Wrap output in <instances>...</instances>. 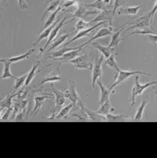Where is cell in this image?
Here are the masks:
<instances>
[{
	"label": "cell",
	"mask_w": 157,
	"mask_h": 158,
	"mask_svg": "<svg viewBox=\"0 0 157 158\" xmlns=\"http://www.w3.org/2000/svg\"><path fill=\"white\" fill-rule=\"evenodd\" d=\"M133 75H146V76H151L149 73H146L143 71H125V70L119 69L118 71V73L114 75V81L110 85L109 89H110L112 92H114V88L115 86L121 85L124 81L128 80L131 76H133Z\"/></svg>",
	"instance_id": "1"
},
{
	"label": "cell",
	"mask_w": 157,
	"mask_h": 158,
	"mask_svg": "<svg viewBox=\"0 0 157 158\" xmlns=\"http://www.w3.org/2000/svg\"><path fill=\"white\" fill-rule=\"evenodd\" d=\"M51 89H52L53 95L56 96V100H54V102H56V106H54L53 110L52 111L51 116H49V118L45 116V118H49V119L54 118V116H56L57 112H59L60 110L62 109V106L65 104V100H66V96H65L64 91H60V90H58V89H56V87H54L53 84L51 85Z\"/></svg>",
	"instance_id": "2"
},
{
	"label": "cell",
	"mask_w": 157,
	"mask_h": 158,
	"mask_svg": "<svg viewBox=\"0 0 157 158\" xmlns=\"http://www.w3.org/2000/svg\"><path fill=\"white\" fill-rule=\"evenodd\" d=\"M157 84V81H151V82H147V84H144V85H141L140 81H139V77L136 76L135 77V82H134V86L132 88V94H131V106H130V109L133 108V106L135 105V98L136 96L138 95H141L143 92H144L146 89L149 86H151L153 85H156Z\"/></svg>",
	"instance_id": "3"
},
{
	"label": "cell",
	"mask_w": 157,
	"mask_h": 158,
	"mask_svg": "<svg viewBox=\"0 0 157 158\" xmlns=\"http://www.w3.org/2000/svg\"><path fill=\"white\" fill-rule=\"evenodd\" d=\"M149 23H151V18H149L148 15L139 17V18H137L134 20H129L128 23H126V24L130 23L132 25L130 27H128V28H126L124 30V32H128V31H130L132 29H135V28H140V29L147 28V27H148L149 25H151V24H149Z\"/></svg>",
	"instance_id": "4"
},
{
	"label": "cell",
	"mask_w": 157,
	"mask_h": 158,
	"mask_svg": "<svg viewBox=\"0 0 157 158\" xmlns=\"http://www.w3.org/2000/svg\"><path fill=\"white\" fill-rule=\"evenodd\" d=\"M103 62H104V56H96L94 60V64L92 68V87L95 86L96 85V81L101 78L102 76V70H103Z\"/></svg>",
	"instance_id": "5"
},
{
	"label": "cell",
	"mask_w": 157,
	"mask_h": 158,
	"mask_svg": "<svg viewBox=\"0 0 157 158\" xmlns=\"http://www.w3.org/2000/svg\"><path fill=\"white\" fill-rule=\"evenodd\" d=\"M65 96L67 98H69V100L75 105L74 109L78 110L80 108V104H81V99L79 97V95L77 93L76 90V84H75L74 81H69V89L68 90L64 91Z\"/></svg>",
	"instance_id": "6"
},
{
	"label": "cell",
	"mask_w": 157,
	"mask_h": 158,
	"mask_svg": "<svg viewBox=\"0 0 157 158\" xmlns=\"http://www.w3.org/2000/svg\"><path fill=\"white\" fill-rule=\"evenodd\" d=\"M80 109L81 113L84 114L85 118H87V119L92 120V121H107L106 115L103 114H99L97 112H92L91 110L87 109L85 106H84L83 104H80Z\"/></svg>",
	"instance_id": "7"
},
{
	"label": "cell",
	"mask_w": 157,
	"mask_h": 158,
	"mask_svg": "<svg viewBox=\"0 0 157 158\" xmlns=\"http://www.w3.org/2000/svg\"><path fill=\"white\" fill-rule=\"evenodd\" d=\"M113 31H114L113 26L108 27V28H107V27H102V28H101L100 30H98V31H97V33L95 34V35H94L93 37H91L89 40L87 41V42L84 43L83 45H81V46H79V47L81 49V48H83V47H85V46H86V45H88V44H90V43L94 42V41L96 40V39L103 38V37H107V36H109V35H112Z\"/></svg>",
	"instance_id": "8"
},
{
	"label": "cell",
	"mask_w": 157,
	"mask_h": 158,
	"mask_svg": "<svg viewBox=\"0 0 157 158\" xmlns=\"http://www.w3.org/2000/svg\"><path fill=\"white\" fill-rule=\"evenodd\" d=\"M66 19H67V17H64V18H62V19L60 20V22L56 25V27L52 29V33H51V35H50V37L48 38V41H47V44L45 45V47L43 48V49H41L40 50V54H42L45 51H46V49L48 48V46L50 45V43H52V41L54 40V38L56 37V35L59 33V30H60V28L61 27L63 26V24H64V23H66L65 20H66Z\"/></svg>",
	"instance_id": "9"
},
{
	"label": "cell",
	"mask_w": 157,
	"mask_h": 158,
	"mask_svg": "<svg viewBox=\"0 0 157 158\" xmlns=\"http://www.w3.org/2000/svg\"><path fill=\"white\" fill-rule=\"evenodd\" d=\"M94 14H96V11H88L87 9H85V5H81L80 4L79 7L77 8V10L74 12V14L72 16V19L71 20L75 19H85V18H87L88 16H91V15H94Z\"/></svg>",
	"instance_id": "10"
},
{
	"label": "cell",
	"mask_w": 157,
	"mask_h": 158,
	"mask_svg": "<svg viewBox=\"0 0 157 158\" xmlns=\"http://www.w3.org/2000/svg\"><path fill=\"white\" fill-rule=\"evenodd\" d=\"M105 22H100V23H96V24H94L93 26H90V27H88V28H86V29H84V30H81V31H79L76 35H75L71 40H69L68 42L65 44V46H67V45H69L70 43H72V42H74V41H76V40H78V39H81V38H84V37H85V36H87L88 34H89L92 30H94L96 27H98V26H100L101 24H103Z\"/></svg>",
	"instance_id": "11"
},
{
	"label": "cell",
	"mask_w": 157,
	"mask_h": 158,
	"mask_svg": "<svg viewBox=\"0 0 157 158\" xmlns=\"http://www.w3.org/2000/svg\"><path fill=\"white\" fill-rule=\"evenodd\" d=\"M61 17H62V15H60V16H59V18H57V19H56V22H54L51 26H49V27H48V28H46L45 30H43L42 32H41L40 36L36 39V41H35V42H34L33 46L38 45V44H39L42 40L47 39V38H49V37H50V35H51V33H52V29H53L54 27H56V25L59 23V20H60V19H61Z\"/></svg>",
	"instance_id": "12"
},
{
	"label": "cell",
	"mask_w": 157,
	"mask_h": 158,
	"mask_svg": "<svg viewBox=\"0 0 157 158\" xmlns=\"http://www.w3.org/2000/svg\"><path fill=\"white\" fill-rule=\"evenodd\" d=\"M52 96L49 95V94H43V95H36V96H34V102H35V106H34L32 114L36 115L39 113L40 109L42 108V106L44 104V101L47 100V99H52Z\"/></svg>",
	"instance_id": "13"
},
{
	"label": "cell",
	"mask_w": 157,
	"mask_h": 158,
	"mask_svg": "<svg viewBox=\"0 0 157 158\" xmlns=\"http://www.w3.org/2000/svg\"><path fill=\"white\" fill-rule=\"evenodd\" d=\"M59 67H60V64L56 67V70H53L49 76H47L42 81H41V85H45L46 82H53V81H63V79L59 76Z\"/></svg>",
	"instance_id": "14"
},
{
	"label": "cell",
	"mask_w": 157,
	"mask_h": 158,
	"mask_svg": "<svg viewBox=\"0 0 157 158\" xmlns=\"http://www.w3.org/2000/svg\"><path fill=\"white\" fill-rule=\"evenodd\" d=\"M112 19H113V16L111 15L110 13H109L108 10L107 11H102L96 18L91 20L89 23L91 24V23H95L106 22V20H109V24H110V26H112Z\"/></svg>",
	"instance_id": "15"
},
{
	"label": "cell",
	"mask_w": 157,
	"mask_h": 158,
	"mask_svg": "<svg viewBox=\"0 0 157 158\" xmlns=\"http://www.w3.org/2000/svg\"><path fill=\"white\" fill-rule=\"evenodd\" d=\"M50 2H48V6L46 7V10L44 11V14L42 16V22L44 20V19L46 18V16L48 14H50L52 12H54L61 4V0H49Z\"/></svg>",
	"instance_id": "16"
},
{
	"label": "cell",
	"mask_w": 157,
	"mask_h": 158,
	"mask_svg": "<svg viewBox=\"0 0 157 158\" xmlns=\"http://www.w3.org/2000/svg\"><path fill=\"white\" fill-rule=\"evenodd\" d=\"M96 84L99 85V87H100V89H101V96H100V101H99V105L101 106L108 98H110V94H111L112 91H111L109 88H106V87L103 85V84L101 82L100 79L96 81ZM112 93H113V92H112Z\"/></svg>",
	"instance_id": "17"
},
{
	"label": "cell",
	"mask_w": 157,
	"mask_h": 158,
	"mask_svg": "<svg viewBox=\"0 0 157 158\" xmlns=\"http://www.w3.org/2000/svg\"><path fill=\"white\" fill-rule=\"evenodd\" d=\"M33 52H34V49H31V50H29L28 52H26L23 54H19V56H12L10 58H2V60L8 61V62H10V63H16V62H19V61H22V60H24L26 58H29L30 56Z\"/></svg>",
	"instance_id": "18"
},
{
	"label": "cell",
	"mask_w": 157,
	"mask_h": 158,
	"mask_svg": "<svg viewBox=\"0 0 157 158\" xmlns=\"http://www.w3.org/2000/svg\"><path fill=\"white\" fill-rule=\"evenodd\" d=\"M114 108L112 107V104H111V101H110V98H108L103 104L100 106V108L97 110V113L99 114H103V115H107L108 114H110L111 112H114Z\"/></svg>",
	"instance_id": "19"
},
{
	"label": "cell",
	"mask_w": 157,
	"mask_h": 158,
	"mask_svg": "<svg viewBox=\"0 0 157 158\" xmlns=\"http://www.w3.org/2000/svg\"><path fill=\"white\" fill-rule=\"evenodd\" d=\"M76 49H81L80 47H76V48H66L65 46L61 48L60 50L52 52V54H49V56H47L46 58H59V57H62L64 54L68 52H71L73 50H76Z\"/></svg>",
	"instance_id": "20"
},
{
	"label": "cell",
	"mask_w": 157,
	"mask_h": 158,
	"mask_svg": "<svg viewBox=\"0 0 157 158\" xmlns=\"http://www.w3.org/2000/svg\"><path fill=\"white\" fill-rule=\"evenodd\" d=\"M40 66V61H36L35 64H34L31 68V70L29 71V73L27 74V78H26V81H25V84H24V86H28L31 81H33L34 77H35V75L39 72L38 71V68Z\"/></svg>",
	"instance_id": "21"
},
{
	"label": "cell",
	"mask_w": 157,
	"mask_h": 158,
	"mask_svg": "<svg viewBox=\"0 0 157 158\" xmlns=\"http://www.w3.org/2000/svg\"><path fill=\"white\" fill-rule=\"evenodd\" d=\"M81 49H76V50H73L71 52H66L64 56L61 57V61H59V64H61V63H67L68 61H70L73 58L77 57L79 54L81 53Z\"/></svg>",
	"instance_id": "22"
},
{
	"label": "cell",
	"mask_w": 157,
	"mask_h": 158,
	"mask_svg": "<svg viewBox=\"0 0 157 158\" xmlns=\"http://www.w3.org/2000/svg\"><path fill=\"white\" fill-rule=\"evenodd\" d=\"M124 26H125V24L122 25L120 27V29H118L117 32H114L113 34L112 39H111V42H110V45H109V48H111L112 50H114V48H117L118 45L119 44V42H120V32L123 30V27Z\"/></svg>",
	"instance_id": "23"
},
{
	"label": "cell",
	"mask_w": 157,
	"mask_h": 158,
	"mask_svg": "<svg viewBox=\"0 0 157 158\" xmlns=\"http://www.w3.org/2000/svg\"><path fill=\"white\" fill-rule=\"evenodd\" d=\"M142 8V5L139 6H127L124 7V8H121L118 12V15H122V14H125V15H131V16H135L136 14L139 12V10Z\"/></svg>",
	"instance_id": "24"
},
{
	"label": "cell",
	"mask_w": 157,
	"mask_h": 158,
	"mask_svg": "<svg viewBox=\"0 0 157 158\" xmlns=\"http://www.w3.org/2000/svg\"><path fill=\"white\" fill-rule=\"evenodd\" d=\"M75 107V105L73 104V103L71 102L69 105H67L66 107L62 108L60 110V111L56 114V116H54V118L56 119H60V118H65L68 116V114H69L70 111Z\"/></svg>",
	"instance_id": "25"
},
{
	"label": "cell",
	"mask_w": 157,
	"mask_h": 158,
	"mask_svg": "<svg viewBox=\"0 0 157 158\" xmlns=\"http://www.w3.org/2000/svg\"><path fill=\"white\" fill-rule=\"evenodd\" d=\"M1 62H3V64H4V70H3V74L1 75V79L4 80V79L11 78V79L16 80L17 78L11 73V63L8 62V61L2 60V59H1Z\"/></svg>",
	"instance_id": "26"
},
{
	"label": "cell",
	"mask_w": 157,
	"mask_h": 158,
	"mask_svg": "<svg viewBox=\"0 0 157 158\" xmlns=\"http://www.w3.org/2000/svg\"><path fill=\"white\" fill-rule=\"evenodd\" d=\"M91 44H92V46H93V47L96 48V49L101 52V54H102V56H103L104 57L108 58V57L110 56L111 54H112L113 50L111 49V48H109V47H104V46L99 45V44L95 43V42H92Z\"/></svg>",
	"instance_id": "27"
},
{
	"label": "cell",
	"mask_w": 157,
	"mask_h": 158,
	"mask_svg": "<svg viewBox=\"0 0 157 158\" xmlns=\"http://www.w3.org/2000/svg\"><path fill=\"white\" fill-rule=\"evenodd\" d=\"M60 10H62V8H61V6H59L56 11L52 12V13L51 14V15L49 16V18H48V19H47V22L45 23V24H44V26H43V28L41 29V32H42L43 30H45L46 28H48L49 26H51L54 22H56V17L57 16V14H58V12H59Z\"/></svg>",
	"instance_id": "28"
},
{
	"label": "cell",
	"mask_w": 157,
	"mask_h": 158,
	"mask_svg": "<svg viewBox=\"0 0 157 158\" xmlns=\"http://www.w3.org/2000/svg\"><path fill=\"white\" fill-rule=\"evenodd\" d=\"M84 5L85 6V8H93V9L100 10V11H107L104 0H95L91 4H84Z\"/></svg>",
	"instance_id": "29"
},
{
	"label": "cell",
	"mask_w": 157,
	"mask_h": 158,
	"mask_svg": "<svg viewBox=\"0 0 157 158\" xmlns=\"http://www.w3.org/2000/svg\"><path fill=\"white\" fill-rule=\"evenodd\" d=\"M147 99H146V100H144L142 102V104L140 105L137 113H136V114L134 115V118H132L133 121H139V120H141L143 118V114H144V111H145V108L147 106Z\"/></svg>",
	"instance_id": "30"
},
{
	"label": "cell",
	"mask_w": 157,
	"mask_h": 158,
	"mask_svg": "<svg viewBox=\"0 0 157 158\" xmlns=\"http://www.w3.org/2000/svg\"><path fill=\"white\" fill-rule=\"evenodd\" d=\"M106 66L111 67V68H113V69H115L117 71L119 70L117 61H115V56H114V54H111V56L103 62V67H106Z\"/></svg>",
	"instance_id": "31"
},
{
	"label": "cell",
	"mask_w": 157,
	"mask_h": 158,
	"mask_svg": "<svg viewBox=\"0 0 157 158\" xmlns=\"http://www.w3.org/2000/svg\"><path fill=\"white\" fill-rule=\"evenodd\" d=\"M88 27H90V23H86L85 22V20L83 19H80L77 23H76V26H75V28H74V34H77L79 31L81 30H84V29H86L88 28Z\"/></svg>",
	"instance_id": "32"
},
{
	"label": "cell",
	"mask_w": 157,
	"mask_h": 158,
	"mask_svg": "<svg viewBox=\"0 0 157 158\" xmlns=\"http://www.w3.org/2000/svg\"><path fill=\"white\" fill-rule=\"evenodd\" d=\"M128 118L127 115L125 114H118V115H115V114H108L106 115V118H107V121H111V122H114V121H123L125 120L126 118Z\"/></svg>",
	"instance_id": "33"
},
{
	"label": "cell",
	"mask_w": 157,
	"mask_h": 158,
	"mask_svg": "<svg viewBox=\"0 0 157 158\" xmlns=\"http://www.w3.org/2000/svg\"><path fill=\"white\" fill-rule=\"evenodd\" d=\"M26 78H27V74H24V75H23V76H20V77L17 78V79L15 80V85H14L13 90H14V91L19 90V89L25 84Z\"/></svg>",
	"instance_id": "34"
},
{
	"label": "cell",
	"mask_w": 157,
	"mask_h": 158,
	"mask_svg": "<svg viewBox=\"0 0 157 158\" xmlns=\"http://www.w3.org/2000/svg\"><path fill=\"white\" fill-rule=\"evenodd\" d=\"M69 36H70V34H69V33H66V34H63V35H61L58 39H56V40L52 43V47L50 48L49 52H50V51H52L53 49H56V47L60 46L63 42H65V40H67V38L69 37Z\"/></svg>",
	"instance_id": "35"
},
{
	"label": "cell",
	"mask_w": 157,
	"mask_h": 158,
	"mask_svg": "<svg viewBox=\"0 0 157 158\" xmlns=\"http://www.w3.org/2000/svg\"><path fill=\"white\" fill-rule=\"evenodd\" d=\"M18 94H12V95H8L7 97H5L3 100H1V110H3L4 108H11L13 105V101L12 99L17 96Z\"/></svg>",
	"instance_id": "36"
},
{
	"label": "cell",
	"mask_w": 157,
	"mask_h": 158,
	"mask_svg": "<svg viewBox=\"0 0 157 158\" xmlns=\"http://www.w3.org/2000/svg\"><path fill=\"white\" fill-rule=\"evenodd\" d=\"M74 67L77 68V69H89V70H92L93 65L90 62H87V61H81V62H80L78 64H75Z\"/></svg>",
	"instance_id": "37"
},
{
	"label": "cell",
	"mask_w": 157,
	"mask_h": 158,
	"mask_svg": "<svg viewBox=\"0 0 157 158\" xmlns=\"http://www.w3.org/2000/svg\"><path fill=\"white\" fill-rule=\"evenodd\" d=\"M147 39L149 41V42H152L154 44H157V35L155 33H151V34H147L146 35Z\"/></svg>",
	"instance_id": "38"
},
{
	"label": "cell",
	"mask_w": 157,
	"mask_h": 158,
	"mask_svg": "<svg viewBox=\"0 0 157 158\" xmlns=\"http://www.w3.org/2000/svg\"><path fill=\"white\" fill-rule=\"evenodd\" d=\"M12 107L11 108H7V111H6V113L5 114H3L2 115H1V121H4V120H7L8 119V118L10 116V114H11V112H12Z\"/></svg>",
	"instance_id": "39"
},
{
	"label": "cell",
	"mask_w": 157,
	"mask_h": 158,
	"mask_svg": "<svg viewBox=\"0 0 157 158\" xmlns=\"http://www.w3.org/2000/svg\"><path fill=\"white\" fill-rule=\"evenodd\" d=\"M122 1H123V0H114V9H113V14L112 15L114 16V13L117 12V10L118 9V7L122 4Z\"/></svg>",
	"instance_id": "40"
},
{
	"label": "cell",
	"mask_w": 157,
	"mask_h": 158,
	"mask_svg": "<svg viewBox=\"0 0 157 158\" xmlns=\"http://www.w3.org/2000/svg\"><path fill=\"white\" fill-rule=\"evenodd\" d=\"M18 3H19V7L22 9H27V4L25 0H18Z\"/></svg>",
	"instance_id": "41"
},
{
	"label": "cell",
	"mask_w": 157,
	"mask_h": 158,
	"mask_svg": "<svg viewBox=\"0 0 157 158\" xmlns=\"http://www.w3.org/2000/svg\"><path fill=\"white\" fill-rule=\"evenodd\" d=\"M23 115H24V110H23V112H19V113L15 116V118H14V119H15L16 121L22 120V119H23Z\"/></svg>",
	"instance_id": "42"
},
{
	"label": "cell",
	"mask_w": 157,
	"mask_h": 158,
	"mask_svg": "<svg viewBox=\"0 0 157 158\" xmlns=\"http://www.w3.org/2000/svg\"><path fill=\"white\" fill-rule=\"evenodd\" d=\"M104 3H105V4H109V6H110L111 0H104Z\"/></svg>",
	"instance_id": "43"
},
{
	"label": "cell",
	"mask_w": 157,
	"mask_h": 158,
	"mask_svg": "<svg viewBox=\"0 0 157 158\" xmlns=\"http://www.w3.org/2000/svg\"><path fill=\"white\" fill-rule=\"evenodd\" d=\"M68 1H74V0H61V2H68Z\"/></svg>",
	"instance_id": "44"
},
{
	"label": "cell",
	"mask_w": 157,
	"mask_h": 158,
	"mask_svg": "<svg viewBox=\"0 0 157 158\" xmlns=\"http://www.w3.org/2000/svg\"><path fill=\"white\" fill-rule=\"evenodd\" d=\"M114 1V0H111V3H110V6H112V4H113V2Z\"/></svg>",
	"instance_id": "45"
},
{
	"label": "cell",
	"mask_w": 157,
	"mask_h": 158,
	"mask_svg": "<svg viewBox=\"0 0 157 158\" xmlns=\"http://www.w3.org/2000/svg\"><path fill=\"white\" fill-rule=\"evenodd\" d=\"M155 3H157V0H156V2H155Z\"/></svg>",
	"instance_id": "46"
}]
</instances>
